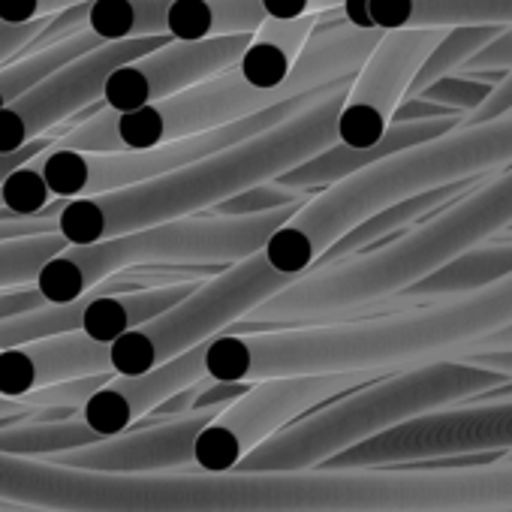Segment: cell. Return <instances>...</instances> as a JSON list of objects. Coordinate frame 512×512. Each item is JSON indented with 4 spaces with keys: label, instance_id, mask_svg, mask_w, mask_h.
I'll return each instance as SVG.
<instances>
[{
    "label": "cell",
    "instance_id": "cell-1",
    "mask_svg": "<svg viewBox=\"0 0 512 512\" xmlns=\"http://www.w3.org/2000/svg\"><path fill=\"white\" fill-rule=\"evenodd\" d=\"M512 326V275L395 314L326 320L263 332H220L202 344V374L214 383H260L287 377L374 374L464 362Z\"/></svg>",
    "mask_w": 512,
    "mask_h": 512
},
{
    "label": "cell",
    "instance_id": "cell-2",
    "mask_svg": "<svg viewBox=\"0 0 512 512\" xmlns=\"http://www.w3.org/2000/svg\"><path fill=\"white\" fill-rule=\"evenodd\" d=\"M512 226V166L470 187L428 220L404 229L389 244L356 253L332 266H314L247 320L226 332H263L341 320L344 314L407 293L455 256L485 244Z\"/></svg>",
    "mask_w": 512,
    "mask_h": 512
},
{
    "label": "cell",
    "instance_id": "cell-3",
    "mask_svg": "<svg viewBox=\"0 0 512 512\" xmlns=\"http://www.w3.org/2000/svg\"><path fill=\"white\" fill-rule=\"evenodd\" d=\"M350 85L353 79L335 85L326 97L278 127L193 160L175 172L118 193L64 202L55 217V232L70 247L97 244L124 232L199 217L247 187L269 184L338 142L335 124Z\"/></svg>",
    "mask_w": 512,
    "mask_h": 512
},
{
    "label": "cell",
    "instance_id": "cell-4",
    "mask_svg": "<svg viewBox=\"0 0 512 512\" xmlns=\"http://www.w3.org/2000/svg\"><path fill=\"white\" fill-rule=\"evenodd\" d=\"M512 166V115L497 121L455 127L446 136L398 151L311 196L263 244L272 272L296 281L308 275L320 256L371 214L458 181H476Z\"/></svg>",
    "mask_w": 512,
    "mask_h": 512
},
{
    "label": "cell",
    "instance_id": "cell-5",
    "mask_svg": "<svg viewBox=\"0 0 512 512\" xmlns=\"http://www.w3.org/2000/svg\"><path fill=\"white\" fill-rule=\"evenodd\" d=\"M512 377L473 362H434L380 377L362 389L326 401L305 413L263 446H256L235 470L241 473H299L317 470L335 455L377 437L416 416L461 404L473 395L509 386Z\"/></svg>",
    "mask_w": 512,
    "mask_h": 512
},
{
    "label": "cell",
    "instance_id": "cell-6",
    "mask_svg": "<svg viewBox=\"0 0 512 512\" xmlns=\"http://www.w3.org/2000/svg\"><path fill=\"white\" fill-rule=\"evenodd\" d=\"M302 205L256 217L199 214L124 232L97 244L67 247L46 263L34 290L46 305H67L133 266H232L260 253L266 238Z\"/></svg>",
    "mask_w": 512,
    "mask_h": 512
},
{
    "label": "cell",
    "instance_id": "cell-7",
    "mask_svg": "<svg viewBox=\"0 0 512 512\" xmlns=\"http://www.w3.org/2000/svg\"><path fill=\"white\" fill-rule=\"evenodd\" d=\"M290 284V278L269 269L263 253H253L241 263H232L208 281H199L190 296L166 308L160 317L109 344V371L115 377L148 374L208 344L229 326L247 320L256 308L266 305Z\"/></svg>",
    "mask_w": 512,
    "mask_h": 512
},
{
    "label": "cell",
    "instance_id": "cell-8",
    "mask_svg": "<svg viewBox=\"0 0 512 512\" xmlns=\"http://www.w3.org/2000/svg\"><path fill=\"white\" fill-rule=\"evenodd\" d=\"M290 97L281 91H253L235 70L199 82L175 97L151 103L136 112H106L85 118L64 130L55 148L67 151H148L178 139L202 136L226 124L244 121L256 112L281 106Z\"/></svg>",
    "mask_w": 512,
    "mask_h": 512
},
{
    "label": "cell",
    "instance_id": "cell-9",
    "mask_svg": "<svg viewBox=\"0 0 512 512\" xmlns=\"http://www.w3.org/2000/svg\"><path fill=\"white\" fill-rule=\"evenodd\" d=\"M332 88L287 100V103L272 106L266 112H256V115H250L244 121L226 124V127L202 133V136L178 139V142H169V145H160V148H148V151H67V148H49L40 157H34L31 166L43 178L49 196L61 199V202L118 193V190L145 184L151 178H160L166 172H175V169H181V166H187L193 160H202L208 154H217L223 148H232V145H238L244 139L260 136V133L278 127L281 121L299 115L302 109H308L311 103L326 97Z\"/></svg>",
    "mask_w": 512,
    "mask_h": 512
},
{
    "label": "cell",
    "instance_id": "cell-10",
    "mask_svg": "<svg viewBox=\"0 0 512 512\" xmlns=\"http://www.w3.org/2000/svg\"><path fill=\"white\" fill-rule=\"evenodd\" d=\"M380 377L374 374H332V377H287L250 383L247 392L214 413L193 440L196 473H229L256 446L302 419L305 413L362 389Z\"/></svg>",
    "mask_w": 512,
    "mask_h": 512
},
{
    "label": "cell",
    "instance_id": "cell-11",
    "mask_svg": "<svg viewBox=\"0 0 512 512\" xmlns=\"http://www.w3.org/2000/svg\"><path fill=\"white\" fill-rule=\"evenodd\" d=\"M512 452V398H491L476 404H452L410 422H401L365 443L335 455L323 470H368L419 464L461 455Z\"/></svg>",
    "mask_w": 512,
    "mask_h": 512
},
{
    "label": "cell",
    "instance_id": "cell-12",
    "mask_svg": "<svg viewBox=\"0 0 512 512\" xmlns=\"http://www.w3.org/2000/svg\"><path fill=\"white\" fill-rule=\"evenodd\" d=\"M166 43L169 37L109 43L55 70L25 97H19L7 109H0V154H13L28 142L49 136L52 130H58V124L100 103L103 85L118 67L133 64Z\"/></svg>",
    "mask_w": 512,
    "mask_h": 512
},
{
    "label": "cell",
    "instance_id": "cell-13",
    "mask_svg": "<svg viewBox=\"0 0 512 512\" xmlns=\"http://www.w3.org/2000/svg\"><path fill=\"white\" fill-rule=\"evenodd\" d=\"M446 28L425 31H383L380 43L356 73L344 106L338 112V145L374 148L392 124L395 109L407 97L419 67L437 46Z\"/></svg>",
    "mask_w": 512,
    "mask_h": 512
},
{
    "label": "cell",
    "instance_id": "cell-14",
    "mask_svg": "<svg viewBox=\"0 0 512 512\" xmlns=\"http://www.w3.org/2000/svg\"><path fill=\"white\" fill-rule=\"evenodd\" d=\"M250 37H220L205 43L169 40L166 46L142 55L139 61L118 67L103 85L100 109L136 112L166 97H175L199 82H208L235 67Z\"/></svg>",
    "mask_w": 512,
    "mask_h": 512
},
{
    "label": "cell",
    "instance_id": "cell-15",
    "mask_svg": "<svg viewBox=\"0 0 512 512\" xmlns=\"http://www.w3.org/2000/svg\"><path fill=\"white\" fill-rule=\"evenodd\" d=\"M211 416L214 413H193L184 419L148 422L145 428H130L118 437H109V440L64 452V455H49V461L79 467V470H94V473H121V476L190 470L193 440Z\"/></svg>",
    "mask_w": 512,
    "mask_h": 512
},
{
    "label": "cell",
    "instance_id": "cell-16",
    "mask_svg": "<svg viewBox=\"0 0 512 512\" xmlns=\"http://www.w3.org/2000/svg\"><path fill=\"white\" fill-rule=\"evenodd\" d=\"M205 380L202 377V347L148 371L139 377H112L103 383L82 407H76V419L97 434L100 440L118 437L136 428L145 416H151L166 398L175 392Z\"/></svg>",
    "mask_w": 512,
    "mask_h": 512
},
{
    "label": "cell",
    "instance_id": "cell-17",
    "mask_svg": "<svg viewBox=\"0 0 512 512\" xmlns=\"http://www.w3.org/2000/svg\"><path fill=\"white\" fill-rule=\"evenodd\" d=\"M338 19L365 31L512 25V0H344Z\"/></svg>",
    "mask_w": 512,
    "mask_h": 512
},
{
    "label": "cell",
    "instance_id": "cell-18",
    "mask_svg": "<svg viewBox=\"0 0 512 512\" xmlns=\"http://www.w3.org/2000/svg\"><path fill=\"white\" fill-rule=\"evenodd\" d=\"M464 124V115H449V118H434V121H410V124H389V130L383 133V139L374 148H347V145H332L320 154H314L311 160L299 163L296 169L284 172L281 178H275V184L287 187V190H326L398 151L416 148L422 142H431L437 136L452 133L455 127Z\"/></svg>",
    "mask_w": 512,
    "mask_h": 512
},
{
    "label": "cell",
    "instance_id": "cell-19",
    "mask_svg": "<svg viewBox=\"0 0 512 512\" xmlns=\"http://www.w3.org/2000/svg\"><path fill=\"white\" fill-rule=\"evenodd\" d=\"M380 34L383 31L353 28L344 19L326 22L323 16H317V25L302 43V52L284 82V91L290 97H305V94L356 79L368 55L380 43Z\"/></svg>",
    "mask_w": 512,
    "mask_h": 512
},
{
    "label": "cell",
    "instance_id": "cell-20",
    "mask_svg": "<svg viewBox=\"0 0 512 512\" xmlns=\"http://www.w3.org/2000/svg\"><path fill=\"white\" fill-rule=\"evenodd\" d=\"M314 25L317 16H305L293 22L266 19L256 28V34L250 37L247 49L241 52L232 70L253 91H281Z\"/></svg>",
    "mask_w": 512,
    "mask_h": 512
},
{
    "label": "cell",
    "instance_id": "cell-21",
    "mask_svg": "<svg viewBox=\"0 0 512 512\" xmlns=\"http://www.w3.org/2000/svg\"><path fill=\"white\" fill-rule=\"evenodd\" d=\"M263 22L260 0H169L166 7V37L175 43L250 37Z\"/></svg>",
    "mask_w": 512,
    "mask_h": 512
},
{
    "label": "cell",
    "instance_id": "cell-22",
    "mask_svg": "<svg viewBox=\"0 0 512 512\" xmlns=\"http://www.w3.org/2000/svg\"><path fill=\"white\" fill-rule=\"evenodd\" d=\"M470 187H476L473 181H458V184H449V187H440V190H431V193H419V196H410L404 202H395L377 214H371L368 220H362L359 226H353L347 235H341L323 256L317 266H332V263H341V260H350L356 253H365L371 250V244H380L386 238H392L395 232H404L410 226H416L422 217L434 214L437 208L455 202L458 196H464Z\"/></svg>",
    "mask_w": 512,
    "mask_h": 512
},
{
    "label": "cell",
    "instance_id": "cell-23",
    "mask_svg": "<svg viewBox=\"0 0 512 512\" xmlns=\"http://www.w3.org/2000/svg\"><path fill=\"white\" fill-rule=\"evenodd\" d=\"M512 275V238L494 241V244H479L461 256H455L452 263L428 275L425 281L413 284L407 299L413 302H437V299H455L464 293L485 290L497 281Z\"/></svg>",
    "mask_w": 512,
    "mask_h": 512
},
{
    "label": "cell",
    "instance_id": "cell-24",
    "mask_svg": "<svg viewBox=\"0 0 512 512\" xmlns=\"http://www.w3.org/2000/svg\"><path fill=\"white\" fill-rule=\"evenodd\" d=\"M169 0H91L88 31L103 43L166 37Z\"/></svg>",
    "mask_w": 512,
    "mask_h": 512
},
{
    "label": "cell",
    "instance_id": "cell-25",
    "mask_svg": "<svg viewBox=\"0 0 512 512\" xmlns=\"http://www.w3.org/2000/svg\"><path fill=\"white\" fill-rule=\"evenodd\" d=\"M100 443L97 434H91L76 416L70 419H28L0 425V455L16 458H49L64 455L82 446Z\"/></svg>",
    "mask_w": 512,
    "mask_h": 512
},
{
    "label": "cell",
    "instance_id": "cell-26",
    "mask_svg": "<svg viewBox=\"0 0 512 512\" xmlns=\"http://www.w3.org/2000/svg\"><path fill=\"white\" fill-rule=\"evenodd\" d=\"M103 43L91 34L82 31L52 49H43L37 55H25V58H13L10 64L0 67V109H7L10 103H16L19 97H25L31 88H37L43 79H49L55 70L67 67L70 61L100 49Z\"/></svg>",
    "mask_w": 512,
    "mask_h": 512
},
{
    "label": "cell",
    "instance_id": "cell-27",
    "mask_svg": "<svg viewBox=\"0 0 512 512\" xmlns=\"http://www.w3.org/2000/svg\"><path fill=\"white\" fill-rule=\"evenodd\" d=\"M500 34V28L494 25H473V28H446L443 37L437 40V46L428 52L425 64L419 67L407 97H419L425 88H431L434 82L455 76L488 40H494ZM404 97V100H407Z\"/></svg>",
    "mask_w": 512,
    "mask_h": 512
},
{
    "label": "cell",
    "instance_id": "cell-28",
    "mask_svg": "<svg viewBox=\"0 0 512 512\" xmlns=\"http://www.w3.org/2000/svg\"><path fill=\"white\" fill-rule=\"evenodd\" d=\"M70 244L58 232H40V235H22L0 241V293L34 287L37 275L46 269L49 260Z\"/></svg>",
    "mask_w": 512,
    "mask_h": 512
},
{
    "label": "cell",
    "instance_id": "cell-29",
    "mask_svg": "<svg viewBox=\"0 0 512 512\" xmlns=\"http://www.w3.org/2000/svg\"><path fill=\"white\" fill-rule=\"evenodd\" d=\"M500 79H503V73H476V76H461V73H455V76H446V79L434 82V85L425 88L419 97L467 118L470 112H476V109L488 100L491 88H494Z\"/></svg>",
    "mask_w": 512,
    "mask_h": 512
},
{
    "label": "cell",
    "instance_id": "cell-30",
    "mask_svg": "<svg viewBox=\"0 0 512 512\" xmlns=\"http://www.w3.org/2000/svg\"><path fill=\"white\" fill-rule=\"evenodd\" d=\"M308 199L311 196L302 193V190H287V187L269 181V184L247 187L244 193L214 205L208 214H214V217H256V214H269V211H278V208H287V205H302Z\"/></svg>",
    "mask_w": 512,
    "mask_h": 512
},
{
    "label": "cell",
    "instance_id": "cell-31",
    "mask_svg": "<svg viewBox=\"0 0 512 512\" xmlns=\"http://www.w3.org/2000/svg\"><path fill=\"white\" fill-rule=\"evenodd\" d=\"M115 374H97V377H79V380H64V383H55V386H46L40 392H34L28 398V404L34 407H82L103 383H109Z\"/></svg>",
    "mask_w": 512,
    "mask_h": 512
},
{
    "label": "cell",
    "instance_id": "cell-32",
    "mask_svg": "<svg viewBox=\"0 0 512 512\" xmlns=\"http://www.w3.org/2000/svg\"><path fill=\"white\" fill-rule=\"evenodd\" d=\"M91 4V0H0V22L4 25H31L52 19L70 7Z\"/></svg>",
    "mask_w": 512,
    "mask_h": 512
},
{
    "label": "cell",
    "instance_id": "cell-33",
    "mask_svg": "<svg viewBox=\"0 0 512 512\" xmlns=\"http://www.w3.org/2000/svg\"><path fill=\"white\" fill-rule=\"evenodd\" d=\"M512 70V25L500 28L494 40H488L458 73L476 76V73H509Z\"/></svg>",
    "mask_w": 512,
    "mask_h": 512
},
{
    "label": "cell",
    "instance_id": "cell-34",
    "mask_svg": "<svg viewBox=\"0 0 512 512\" xmlns=\"http://www.w3.org/2000/svg\"><path fill=\"white\" fill-rule=\"evenodd\" d=\"M266 19H281V22H293V19H305V16H326V13H338L344 0H260Z\"/></svg>",
    "mask_w": 512,
    "mask_h": 512
},
{
    "label": "cell",
    "instance_id": "cell-35",
    "mask_svg": "<svg viewBox=\"0 0 512 512\" xmlns=\"http://www.w3.org/2000/svg\"><path fill=\"white\" fill-rule=\"evenodd\" d=\"M64 208V202H52L46 211L34 214V217H16V214H7L0 211V241L7 238H22V235H40V232H55V217L58 211Z\"/></svg>",
    "mask_w": 512,
    "mask_h": 512
},
{
    "label": "cell",
    "instance_id": "cell-36",
    "mask_svg": "<svg viewBox=\"0 0 512 512\" xmlns=\"http://www.w3.org/2000/svg\"><path fill=\"white\" fill-rule=\"evenodd\" d=\"M503 115H512V70L503 73V79L491 88L488 100H485L476 112H470V115L464 118V127L485 124V121H497V118H503Z\"/></svg>",
    "mask_w": 512,
    "mask_h": 512
},
{
    "label": "cell",
    "instance_id": "cell-37",
    "mask_svg": "<svg viewBox=\"0 0 512 512\" xmlns=\"http://www.w3.org/2000/svg\"><path fill=\"white\" fill-rule=\"evenodd\" d=\"M49 19H40V22H31V25H4L0 22V67L10 64L25 46L34 43V37L46 28Z\"/></svg>",
    "mask_w": 512,
    "mask_h": 512
},
{
    "label": "cell",
    "instance_id": "cell-38",
    "mask_svg": "<svg viewBox=\"0 0 512 512\" xmlns=\"http://www.w3.org/2000/svg\"><path fill=\"white\" fill-rule=\"evenodd\" d=\"M64 136V130H52L49 136H40V139H34V142H28L25 148H19V151H13V154H0V184H4L19 166H25V163H31L34 157H40L43 151H49V148H55V142Z\"/></svg>",
    "mask_w": 512,
    "mask_h": 512
},
{
    "label": "cell",
    "instance_id": "cell-39",
    "mask_svg": "<svg viewBox=\"0 0 512 512\" xmlns=\"http://www.w3.org/2000/svg\"><path fill=\"white\" fill-rule=\"evenodd\" d=\"M449 115H458V112H449L437 103H428L422 97H407L401 100V106L395 109L392 115V124H410V121H434V118H449Z\"/></svg>",
    "mask_w": 512,
    "mask_h": 512
},
{
    "label": "cell",
    "instance_id": "cell-40",
    "mask_svg": "<svg viewBox=\"0 0 512 512\" xmlns=\"http://www.w3.org/2000/svg\"><path fill=\"white\" fill-rule=\"evenodd\" d=\"M464 362H473L479 368H488V371H500L506 377H512V350H494V353H476Z\"/></svg>",
    "mask_w": 512,
    "mask_h": 512
},
{
    "label": "cell",
    "instance_id": "cell-41",
    "mask_svg": "<svg viewBox=\"0 0 512 512\" xmlns=\"http://www.w3.org/2000/svg\"><path fill=\"white\" fill-rule=\"evenodd\" d=\"M494 350H512V326L503 329V332H497V335L485 344L482 353H494ZM473 356H476V353H473Z\"/></svg>",
    "mask_w": 512,
    "mask_h": 512
},
{
    "label": "cell",
    "instance_id": "cell-42",
    "mask_svg": "<svg viewBox=\"0 0 512 512\" xmlns=\"http://www.w3.org/2000/svg\"><path fill=\"white\" fill-rule=\"evenodd\" d=\"M0 512H22V509H16V506H10V503H0Z\"/></svg>",
    "mask_w": 512,
    "mask_h": 512
},
{
    "label": "cell",
    "instance_id": "cell-43",
    "mask_svg": "<svg viewBox=\"0 0 512 512\" xmlns=\"http://www.w3.org/2000/svg\"><path fill=\"white\" fill-rule=\"evenodd\" d=\"M503 512H512V509H503Z\"/></svg>",
    "mask_w": 512,
    "mask_h": 512
},
{
    "label": "cell",
    "instance_id": "cell-44",
    "mask_svg": "<svg viewBox=\"0 0 512 512\" xmlns=\"http://www.w3.org/2000/svg\"><path fill=\"white\" fill-rule=\"evenodd\" d=\"M509 232H512V226H509Z\"/></svg>",
    "mask_w": 512,
    "mask_h": 512
}]
</instances>
